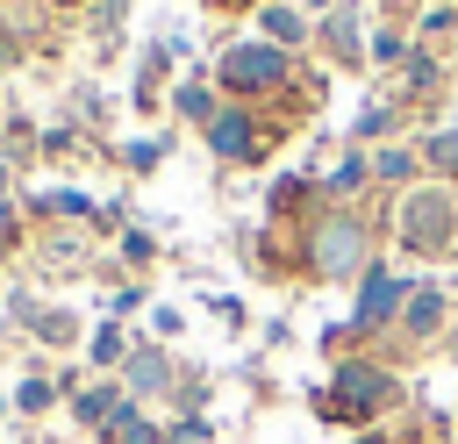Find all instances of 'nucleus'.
Here are the masks:
<instances>
[{"mask_svg":"<svg viewBox=\"0 0 458 444\" xmlns=\"http://www.w3.org/2000/svg\"><path fill=\"white\" fill-rule=\"evenodd\" d=\"M401 294H408V279H394V272H372V279H365V294H358V322H379V315H394V308H401Z\"/></svg>","mask_w":458,"mask_h":444,"instance_id":"5","label":"nucleus"},{"mask_svg":"<svg viewBox=\"0 0 458 444\" xmlns=\"http://www.w3.org/2000/svg\"><path fill=\"white\" fill-rule=\"evenodd\" d=\"M114 430H122V444H157V430H150V423H136L129 408H114Z\"/></svg>","mask_w":458,"mask_h":444,"instance_id":"10","label":"nucleus"},{"mask_svg":"<svg viewBox=\"0 0 458 444\" xmlns=\"http://www.w3.org/2000/svg\"><path fill=\"white\" fill-rule=\"evenodd\" d=\"M265 29H272V36H286V43H293V36H301V21H293V14H286V7H265Z\"/></svg>","mask_w":458,"mask_h":444,"instance_id":"12","label":"nucleus"},{"mask_svg":"<svg viewBox=\"0 0 458 444\" xmlns=\"http://www.w3.org/2000/svg\"><path fill=\"white\" fill-rule=\"evenodd\" d=\"M379 401H394V372L344 365V372H336V401H322V408H329V415H365V408H379Z\"/></svg>","mask_w":458,"mask_h":444,"instance_id":"2","label":"nucleus"},{"mask_svg":"<svg viewBox=\"0 0 458 444\" xmlns=\"http://www.w3.org/2000/svg\"><path fill=\"white\" fill-rule=\"evenodd\" d=\"M14 401H21V408H43V401H50V380H21Z\"/></svg>","mask_w":458,"mask_h":444,"instance_id":"13","label":"nucleus"},{"mask_svg":"<svg viewBox=\"0 0 458 444\" xmlns=\"http://www.w3.org/2000/svg\"><path fill=\"white\" fill-rule=\"evenodd\" d=\"M386 122H394V115H386V107H365V115H358V136H379V129H386Z\"/></svg>","mask_w":458,"mask_h":444,"instance_id":"15","label":"nucleus"},{"mask_svg":"<svg viewBox=\"0 0 458 444\" xmlns=\"http://www.w3.org/2000/svg\"><path fill=\"white\" fill-rule=\"evenodd\" d=\"M172 107H179L186 122H208V115H215V100H208V86H179V100H172Z\"/></svg>","mask_w":458,"mask_h":444,"instance_id":"8","label":"nucleus"},{"mask_svg":"<svg viewBox=\"0 0 458 444\" xmlns=\"http://www.w3.org/2000/svg\"><path fill=\"white\" fill-rule=\"evenodd\" d=\"M437 315H444V301H437V294H415V301H408V322H415V329H429Z\"/></svg>","mask_w":458,"mask_h":444,"instance_id":"11","label":"nucleus"},{"mask_svg":"<svg viewBox=\"0 0 458 444\" xmlns=\"http://www.w3.org/2000/svg\"><path fill=\"white\" fill-rule=\"evenodd\" d=\"M429 165H458V129H444V136L429 143Z\"/></svg>","mask_w":458,"mask_h":444,"instance_id":"14","label":"nucleus"},{"mask_svg":"<svg viewBox=\"0 0 458 444\" xmlns=\"http://www.w3.org/2000/svg\"><path fill=\"white\" fill-rule=\"evenodd\" d=\"M215 150H222V158H243V150H250V122H243V115H222V122H215Z\"/></svg>","mask_w":458,"mask_h":444,"instance_id":"6","label":"nucleus"},{"mask_svg":"<svg viewBox=\"0 0 458 444\" xmlns=\"http://www.w3.org/2000/svg\"><path fill=\"white\" fill-rule=\"evenodd\" d=\"M129 380H136V394H157V387H172V365H165L157 351H150V358L136 351V365H129Z\"/></svg>","mask_w":458,"mask_h":444,"instance_id":"7","label":"nucleus"},{"mask_svg":"<svg viewBox=\"0 0 458 444\" xmlns=\"http://www.w3.org/2000/svg\"><path fill=\"white\" fill-rule=\"evenodd\" d=\"M379 172H386V179H408V172H415V158H401V150H386V158H379Z\"/></svg>","mask_w":458,"mask_h":444,"instance_id":"16","label":"nucleus"},{"mask_svg":"<svg viewBox=\"0 0 458 444\" xmlns=\"http://www.w3.org/2000/svg\"><path fill=\"white\" fill-rule=\"evenodd\" d=\"M358 258H365V229H358V222H322V236H315V272L344 279Z\"/></svg>","mask_w":458,"mask_h":444,"instance_id":"4","label":"nucleus"},{"mask_svg":"<svg viewBox=\"0 0 458 444\" xmlns=\"http://www.w3.org/2000/svg\"><path fill=\"white\" fill-rule=\"evenodd\" d=\"M401 243H408V251H451V243H458V208H451V193H415V201L401 208Z\"/></svg>","mask_w":458,"mask_h":444,"instance_id":"1","label":"nucleus"},{"mask_svg":"<svg viewBox=\"0 0 458 444\" xmlns=\"http://www.w3.org/2000/svg\"><path fill=\"white\" fill-rule=\"evenodd\" d=\"M279 72H286V57H279L272 43H236L229 64H222V79H229L236 93H258V86H272Z\"/></svg>","mask_w":458,"mask_h":444,"instance_id":"3","label":"nucleus"},{"mask_svg":"<svg viewBox=\"0 0 458 444\" xmlns=\"http://www.w3.org/2000/svg\"><path fill=\"white\" fill-rule=\"evenodd\" d=\"M79 415H86V423H107V415H114V387H93V394H79Z\"/></svg>","mask_w":458,"mask_h":444,"instance_id":"9","label":"nucleus"}]
</instances>
